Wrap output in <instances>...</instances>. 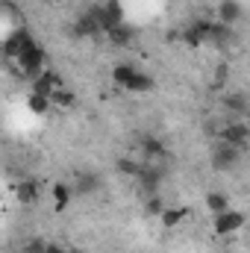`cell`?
<instances>
[{
    "label": "cell",
    "mask_w": 250,
    "mask_h": 253,
    "mask_svg": "<svg viewBox=\"0 0 250 253\" xmlns=\"http://www.w3.org/2000/svg\"><path fill=\"white\" fill-rule=\"evenodd\" d=\"M12 194H15V200L21 206H33L39 200V194H42V186H39V180H18L12 186Z\"/></svg>",
    "instance_id": "9c48e42d"
},
{
    "label": "cell",
    "mask_w": 250,
    "mask_h": 253,
    "mask_svg": "<svg viewBox=\"0 0 250 253\" xmlns=\"http://www.w3.org/2000/svg\"><path fill=\"white\" fill-rule=\"evenodd\" d=\"M106 36H109V42H112V44H118V47H126V44H132V36H135V33H132L129 27H124V24H121V27L109 30Z\"/></svg>",
    "instance_id": "ac0fdd59"
},
{
    "label": "cell",
    "mask_w": 250,
    "mask_h": 253,
    "mask_svg": "<svg viewBox=\"0 0 250 253\" xmlns=\"http://www.w3.org/2000/svg\"><path fill=\"white\" fill-rule=\"evenodd\" d=\"M245 212H239V209H224V212H218V215H212V230L221 236V239H227V236H233V233H239L242 227H245Z\"/></svg>",
    "instance_id": "277c9868"
},
{
    "label": "cell",
    "mask_w": 250,
    "mask_h": 253,
    "mask_svg": "<svg viewBox=\"0 0 250 253\" xmlns=\"http://www.w3.org/2000/svg\"><path fill=\"white\" fill-rule=\"evenodd\" d=\"M206 209H209L212 215L230 209V197H227V191H209V194H206Z\"/></svg>",
    "instance_id": "9a60e30c"
},
{
    "label": "cell",
    "mask_w": 250,
    "mask_h": 253,
    "mask_svg": "<svg viewBox=\"0 0 250 253\" xmlns=\"http://www.w3.org/2000/svg\"><path fill=\"white\" fill-rule=\"evenodd\" d=\"M100 189V177L97 174H77V191L80 194H94Z\"/></svg>",
    "instance_id": "e0dca14e"
},
{
    "label": "cell",
    "mask_w": 250,
    "mask_h": 253,
    "mask_svg": "<svg viewBox=\"0 0 250 253\" xmlns=\"http://www.w3.org/2000/svg\"><path fill=\"white\" fill-rule=\"evenodd\" d=\"M30 42H33L30 30H24V27L12 30V33L3 39V44H0V47H3V56H6V59H15V56H18V53H21V50H24Z\"/></svg>",
    "instance_id": "8992f818"
},
{
    "label": "cell",
    "mask_w": 250,
    "mask_h": 253,
    "mask_svg": "<svg viewBox=\"0 0 250 253\" xmlns=\"http://www.w3.org/2000/svg\"><path fill=\"white\" fill-rule=\"evenodd\" d=\"M27 109H30L33 115H47V112H50V97L30 91V97H27Z\"/></svg>",
    "instance_id": "2e32d148"
},
{
    "label": "cell",
    "mask_w": 250,
    "mask_h": 253,
    "mask_svg": "<svg viewBox=\"0 0 250 253\" xmlns=\"http://www.w3.org/2000/svg\"><path fill=\"white\" fill-rule=\"evenodd\" d=\"M224 106H227L230 112H239V115H245V112H248L245 94H227V97H224Z\"/></svg>",
    "instance_id": "ffe728a7"
},
{
    "label": "cell",
    "mask_w": 250,
    "mask_h": 253,
    "mask_svg": "<svg viewBox=\"0 0 250 253\" xmlns=\"http://www.w3.org/2000/svg\"><path fill=\"white\" fill-rule=\"evenodd\" d=\"M186 218H188L186 206H165V209H162V215H159V221H162V227H165V230H177Z\"/></svg>",
    "instance_id": "8fae6325"
},
{
    "label": "cell",
    "mask_w": 250,
    "mask_h": 253,
    "mask_svg": "<svg viewBox=\"0 0 250 253\" xmlns=\"http://www.w3.org/2000/svg\"><path fill=\"white\" fill-rule=\"evenodd\" d=\"M50 197H53V209H56V212H62V209L71 206V200H74V189H71L68 183H53Z\"/></svg>",
    "instance_id": "7c38bea8"
},
{
    "label": "cell",
    "mask_w": 250,
    "mask_h": 253,
    "mask_svg": "<svg viewBox=\"0 0 250 253\" xmlns=\"http://www.w3.org/2000/svg\"><path fill=\"white\" fill-rule=\"evenodd\" d=\"M242 153H245V150H239V147H233V144H227V141H218V144L212 147V165H215L218 171H233V168L239 165Z\"/></svg>",
    "instance_id": "5b68a950"
},
{
    "label": "cell",
    "mask_w": 250,
    "mask_h": 253,
    "mask_svg": "<svg viewBox=\"0 0 250 253\" xmlns=\"http://www.w3.org/2000/svg\"><path fill=\"white\" fill-rule=\"evenodd\" d=\"M242 3L239 0H221L218 3V21L224 24V27H233L236 21H242Z\"/></svg>",
    "instance_id": "30bf717a"
},
{
    "label": "cell",
    "mask_w": 250,
    "mask_h": 253,
    "mask_svg": "<svg viewBox=\"0 0 250 253\" xmlns=\"http://www.w3.org/2000/svg\"><path fill=\"white\" fill-rule=\"evenodd\" d=\"M162 209H165V200H162L159 194H150V197H147V203H144V212L159 218V215H162Z\"/></svg>",
    "instance_id": "44dd1931"
},
{
    "label": "cell",
    "mask_w": 250,
    "mask_h": 253,
    "mask_svg": "<svg viewBox=\"0 0 250 253\" xmlns=\"http://www.w3.org/2000/svg\"><path fill=\"white\" fill-rule=\"evenodd\" d=\"M44 239H30L27 245H24V253H44Z\"/></svg>",
    "instance_id": "7402d4cb"
},
{
    "label": "cell",
    "mask_w": 250,
    "mask_h": 253,
    "mask_svg": "<svg viewBox=\"0 0 250 253\" xmlns=\"http://www.w3.org/2000/svg\"><path fill=\"white\" fill-rule=\"evenodd\" d=\"M221 141H227V144L245 150L248 141H250V126L245 124V121H233V124H227L224 129H221Z\"/></svg>",
    "instance_id": "52a82bcc"
},
{
    "label": "cell",
    "mask_w": 250,
    "mask_h": 253,
    "mask_svg": "<svg viewBox=\"0 0 250 253\" xmlns=\"http://www.w3.org/2000/svg\"><path fill=\"white\" fill-rule=\"evenodd\" d=\"M44 59H47V56H44V47H42V44L33 39V42H30V44H27V47H24V50H21V53H18L12 62L18 65V71H21L24 77L36 80V77L44 71Z\"/></svg>",
    "instance_id": "7a4b0ae2"
},
{
    "label": "cell",
    "mask_w": 250,
    "mask_h": 253,
    "mask_svg": "<svg viewBox=\"0 0 250 253\" xmlns=\"http://www.w3.org/2000/svg\"><path fill=\"white\" fill-rule=\"evenodd\" d=\"M94 18H97L100 33H109V30L121 27L124 24V6H121V0H106V3L94 6Z\"/></svg>",
    "instance_id": "3957f363"
},
{
    "label": "cell",
    "mask_w": 250,
    "mask_h": 253,
    "mask_svg": "<svg viewBox=\"0 0 250 253\" xmlns=\"http://www.w3.org/2000/svg\"><path fill=\"white\" fill-rule=\"evenodd\" d=\"M112 83L124 91H132V94H144V91H153L156 88V80L144 71H138L135 65L129 62H118L112 68Z\"/></svg>",
    "instance_id": "6da1fadb"
},
{
    "label": "cell",
    "mask_w": 250,
    "mask_h": 253,
    "mask_svg": "<svg viewBox=\"0 0 250 253\" xmlns=\"http://www.w3.org/2000/svg\"><path fill=\"white\" fill-rule=\"evenodd\" d=\"M44 253H68V248L59 245V242H47V245H44Z\"/></svg>",
    "instance_id": "603a6c76"
},
{
    "label": "cell",
    "mask_w": 250,
    "mask_h": 253,
    "mask_svg": "<svg viewBox=\"0 0 250 253\" xmlns=\"http://www.w3.org/2000/svg\"><path fill=\"white\" fill-rule=\"evenodd\" d=\"M74 33H77V36H97V33H100V27H97V18H94V9L77 21Z\"/></svg>",
    "instance_id": "5bb4252c"
},
{
    "label": "cell",
    "mask_w": 250,
    "mask_h": 253,
    "mask_svg": "<svg viewBox=\"0 0 250 253\" xmlns=\"http://www.w3.org/2000/svg\"><path fill=\"white\" fill-rule=\"evenodd\" d=\"M183 39H186L188 44H194V47H197V44H203V42H209V21L191 24V27L186 30V36H183Z\"/></svg>",
    "instance_id": "4fadbf2b"
},
{
    "label": "cell",
    "mask_w": 250,
    "mask_h": 253,
    "mask_svg": "<svg viewBox=\"0 0 250 253\" xmlns=\"http://www.w3.org/2000/svg\"><path fill=\"white\" fill-rule=\"evenodd\" d=\"M62 85H65V80L56 71H50V68H44V71L33 80V91H36V94H44V97H50V94H53L56 88H62Z\"/></svg>",
    "instance_id": "ba28073f"
},
{
    "label": "cell",
    "mask_w": 250,
    "mask_h": 253,
    "mask_svg": "<svg viewBox=\"0 0 250 253\" xmlns=\"http://www.w3.org/2000/svg\"><path fill=\"white\" fill-rule=\"evenodd\" d=\"M74 103H77V94H74V91H68L65 85H62V88H56V91L50 94V106H65V109H71Z\"/></svg>",
    "instance_id": "d6986e66"
}]
</instances>
